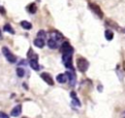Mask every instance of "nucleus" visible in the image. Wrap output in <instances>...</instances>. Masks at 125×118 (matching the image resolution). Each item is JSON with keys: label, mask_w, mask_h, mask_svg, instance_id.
<instances>
[{"label": "nucleus", "mask_w": 125, "mask_h": 118, "mask_svg": "<svg viewBox=\"0 0 125 118\" xmlns=\"http://www.w3.org/2000/svg\"><path fill=\"white\" fill-rule=\"evenodd\" d=\"M76 66H77V69L79 71L85 72L89 68V61L85 58L79 57V58L76 59Z\"/></svg>", "instance_id": "obj_2"}, {"label": "nucleus", "mask_w": 125, "mask_h": 118, "mask_svg": "<svg viewBox=\"0 0 125 118\" xmlns=\"http://www.w3.org/2000/svg\"><path fill=\"white\" fill-rule=\"evenodd\" d=\"M65 75L67 77V80L69 81V85L74 86V84H75V75H74V73H72L70 71H67Z\"/></svg>", "instance_id": "obj_7"}, {"label": "nucleus", "mask_w": 125, "mask_h": 118, "mask_svg": "<svg viewBox=\"0 0 125 118\" xmlns=\"http://www.w3.org/2000/svg\"><path fill=\"white\" fill-rule=\"evenodd\" d=\"M61 52L62 54V61L65 67L72 69V54L73 48L68 42H63L61 46Z\"/></svg>", "instance_id": "obj_1"}, {"label": "nucleus", "mask_w": 125, "mask_h": 118, "mask_svg": "<svg viewBox=\"0 0 125 118\" xmlns=\"http://www.w3.org/2000/svg\"><path fill=\"white\" fill-rule=\"evenodd\" d=\"M0 118H9V116H8L6 113H4V112L0 111Z\"/></svg>", "instance_id": "obj_19"}, {"label": "nucleus", "mask_w": 125, "mask_h": 118, "mask_svg": "<svg viewBox=\"0 0 125 118\" xmlns=\"http://www.w3.org/2000/svg\"><path fill=\"white\" fill-rule=\"evenodd\" d=\"M21 113V104L16 105V106L12 109V111H11V115H12L13 117H18Z\"/></svg>", "instance_id": "obj_6"}, {"label": "nucleus", "mask_w": 125, "mask_h": 118, "mask_svg": "<svg viewBox=\"0 0 125 118\" xmlns=\"http://www.w3.org/2000/svg\"><path fill=\"white\" fill-rule=\"evenodd\" d=\"M66 80H67V77H66L65 74L61 73V74L57 75V81H58L59 83H62H62H65Z\"/></svg>", "instance_id": "obj_12"}, {"label": "nucleus", "mask_w": 125, "mask_h": 118, "mask_svg": "<svg viewBox=\"0 0 125 118\" xmlns=\"http://www.w3.org/2000/svg\"><path fill=\"white\" fill-rule=\"evenodd\" d=\"M104 37L107 41H111L112 38H113V32L110 30V29H106L104 31Z\"/></svg>", "instance_id": "obj_14"}, {"label": "nucleus", "mask_w": 125, "mask_h": 118, "mask_svg": "<svg viewBox=\"0 0 125 118\" xmlns=\"http://www.w3.org/2000/svg\"><path fill=\"white\" fill-rule=\"evenodd\" d=\"M47 44H48V47L51 48V49H57V48H58V42H57L56 40L52 39V38H50V39L48 40Z\"/></svg>", "instance_id": "obj_10"}, {"label": "nucleus", "mask_w": 125, "mask_h": 118, "mask_svg": "<svg viewBox=\"0 0 125 118\" xmlns=\"http://www.w3.org/2000/svg\"><path fill=\"white\" fill-rule=\"evenodd\" d=\"M51 38L54 39V40H56L57 42H59V41H61L62 39V35L60 32H58V31H54L51 34Z\"/></svg>", "instance_id": "obj_8"}, {"label": "nucleus", "mask_w": 125, "mask_h": 118, "mask_svg": "<svg viewBox=\"0 0 125 118\" xmlns=\"http://www.w3.org/2000/svg\"><path fill=\"white\" fill-rule=\"evenodd\" d=\"M122 31H123V32H125V28H124V29H122Z\"/></svg>", "instance_id": "obj_22"}, {"label": "nucleus", "mask_w": 125, "mask_h": 118, "mask_svg": "<svg viewBox=\"0 0 125 118\" xmlns=\"http://www.w3.org/2000/svg\"><path fill=\"white\" fill-rule=\"evenodd\" d=\"M33 44H34L36 47H38V48H43V47H44V45H45V41H44V39L36 38V39H34Z\"/></svg>", "instance_id": "obj_9"}, {"label": "nucleus", "mask_w": 125, "mask_h": 118, "mask_svg": "<svg viewBox=\"0 0 125 118\" xmlns=\"http://www.w3.org/2000/svg\"><path fill=\"white\" fill-rule=\"evenodd\" d=\"M2 53H3L4 57L6 58V59H7L9 62L15 63V62L17 61V57H16L14 54H12V52H11L7 47H3V48H2Z\"/></svg>", "instance_id": "obj_3"}, {"label": "nucleus", "mask_w": 125, "mask_h": 118, "mask_svg": "<svg viewBox=\"0 0 125 118\" xmlns=\"http://www.w3.org/2000/svg\"><path fill=\"white\" fill-rule=\"evenodd\" d=\"M3 30H4L5 32H9V33H11V34H15L14 28H13L9 23H7V24H5V25L3 26Z\"/></svg>", "instance_id": "obj_15"}, {"label": "nucleus", "mask_w": 125, "mask_h": 118, "mask_svg": "<svg viewBox=\"0 0 125 118\" xmlns=\"http://www.w3.org/2000/svg\"><path fill=\"white\" fill-rule=\"evenodd\" d=\"M121 117H122V118H125V111H124V112H122V114H121Z\"/></svg>", "instance_id": "obj_21"}, {"label": "nucleus", "mask_w": 125, "mask_h": 118, "mask_svg": "<svg viewBox=\"0 0 125 118\" xmlns=\"http://www.w3.org/2000/svg\"><path fill=\"white\" fill-rule=\"evenodd\" d=\"M21 27L23 29H31L32 28V24L27 20H21Z\"/></svg>", "instance_id": "obj_13"}, {"label": "nucleus", "mask_w": 125, "mask_h": 118, "mask_svg": "<svg viewBox=\"0 0 125 118\" xmlns=\"http://www.w3.org/2000/svg\"><path fill=\"white\" fill-rule=\"evenodd\" d=\"M89 7H90V9H91L100 19H103V18H104V13H103V11L101 10V8H100L97 4H95V3H89Z\"/></svg>", "instance_id": "obj_4"}, {"label": "nucleus", "mask_w": 125, "mask_h": 118, "mask_svg": "<svg viewBox=\"0 0 125 118\" xmlns=\"http://www.w3.org/2000/svg\"><path fill=\"white\" fill-rule=\"evenodd\" d=\"M29 64H30L31 68L34 69V70H39V68H40L37 59H30V60H29Z\"/></svg>", "instance_id": "obj_11"}, {"label": "nucleus", "mask_w": 125, "mask_h": 118, "mask_svg": "<svg viewBox=\"0 0 125 118\" xmlns=\"http://www.w3.org/2000/svg\"><path fill=\"white\" fill-rule=\"evenodd\" d=\"M0 13H1V14H5V13H6L5 8H4L3 6H1V5H0Z\"/></svg>", "instance_id": "obj_20"}, {"label": "nucleus", "mask_w": 125, "mask_h": 118, "mask_svg": "<svg viewBox=\"0 0 125 118\" xmlns=\"http://www.w3.org/2000/svg\"><path fill=\"white\" fill-rule=\"evenodd\" d=\"M17 75H18L19 77H23V76H24V70H23V68L18 67V68H17Z\"/></svg>", "instance_id": "obj_16"}, {"label": "nucleus", "mask_w": 125, "mask_h": 118, "mask_svg": "<svg viewBox=\"0 0 125 118\" xmlns=\"http://www.w3.org/2000/svg\"><path fill=\"white\" fill-rule=\"evenodd\" d=\"M40 76H41V78L43 79V81H45L48 85H51V86L54 85V80H53L52 76H51L48 72H43V73H41Z\"/></svg>", "instance_id": "obj_5"}, {"label": "nucleus", "mask_w": 125, "mask_h": 118, "mask_svg": "<svg viewBox=\"0 0 125 118\" xmlns=\"http://www.w3.org/2000/svg\"><path fill=\"white\" fill-rule=\"evenodd\" d=\"M46 37V32L43 31V30H39L37 32V38H41V39H44Z\"/></svg>", "instance_id": "obj_17"}, {"label": "nucleus", "mask_w": 125, "mask_h": 118, "mask_svg": "<svg viewBox=\"0 0 125 118\" xmlns=\"http://www.w3.org/2000/svg\"><path fill=\"white\" fill-rule=\"evenodd\" d=\"M28 10H29V12L32 13V14L35 13V12H36V6H35V4H33V3L30 4V5L28 6Z\"/></svg>", "instance_id": "obj_18"}]
</instances>
